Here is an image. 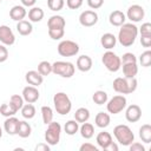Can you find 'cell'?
<instances>
[{
	"mask_svg": "<svg viewBox=\"0 0 151 151\" xmlns=\"http://www.w3.org/2000/svg\"><path fill=\"white\" fill-rule=\"evenodd\" d=\"M138 35V27L133 22H124L118 32V41L124 47H130L134 44Z\"/></svg>",
	"mask_w": 151,
	"mask_h": 151,
	"instance_id": "cell-1",
	"label": "cell"
},
{
	"mask_svg": "<svg viewBox=\"0 0 151 151\" xmlns=\"http://www.w3.org/2000/svg\"><path fill=\"white\" fill-rule=\"evenodd\" d=\"M138 85V81L136 78H123V77H118L113 80L112 87L117 93L120 94H130L132 92L136 91Z\"/></svg>",
	"mask_w": 151,
	"mask_h": 151,
	"instance_id": "cell-2",
	"label": "cell"
},
{
	"mask_svg": "<svg viewBox=\"0 0 151 151\" xmlns=\"http://www.w3.org/2000/svg\"><path fill=\"white\" fill-rule=\"evenodd\" d=\"M113 136L116 137L117 142L123 146H129L132 142H134V134L132 130L124 124H119L113 129Z\"/></svg>",
	"mask_w": 151,
	"mask_h": 151,
	"instance_id": "cell-3",
	"label": "cell"
},
{
	"mask_svg": "<svg viewBox=\"0 0 151 151\" xmlns=\"http://www.w3.org/2000/svg\"><path fill=\"white\" fill-rule=\"evenodd\" d=\"M53 104H54V110L57 111V113L61 116L70 113L72 109L71 99L65 92H57L53 97Z\"/></svg>",
	"mask_w": 151,
	"mask_h": 151,
	"instance_id": "cell-4",
	"label": "cell"
},
{
	"mask_svg": "<svg viewBox=\"0 0 151 151\" xmlns=\"http://www.w3.org/2000/svg\"><path fill=\"white\" fill-rule=\"evenodd\" d=\"M61 134V125L57 122H51L47 124V129L45 131V140L48 145H57L60 140Z\"/></svg>",
	"mask_w": 151,
	"mask_h": 151,
	"instance_id": "cell-5",
	"label": "cell"
},
{
	"mask_svg": "<svg viewBox=\"0 0 151 151\" xmlns=\"http://www.w3.org/2000/svg\"><path fill=\"white\" fill-rule=\"evenodd\" d=\"M76 67L70 61H55L52 64V72L63 78H71L74 74Z\"/></svg>",
	"mask_w": 151,
	"mask_h": 151,
	"instance_id": "cell-6",
	"label": "cell"
},
{
	"mask_svg": "<svg viewBox=\"0 0 151 151\" xmlns=\"http://www.w3.org/2000/svg\"><path fill=\"white\" fill-rule=\"evenodd\" d=\"M101 61L104 64V66L110 71V72H117L120 70L122 67V61H120V57H118L114 52H112L111 50H107L103 57H101Z\"/></svg>",
	"mask_w": 151,
	"mask_h": 151,
	"instance_id": "cell-7",
	"label": "cell"
},
{
	"mask_svg": "<svg viewBox=\"0 0 151 151\" xmlns=\"http://www.w3.org/2000/svg\"><path fill=\"white\" fill-rule=\"evenodd\" d=\"M126 107V98L123 94H117L106 101V110L111 114H118Z\"/></svg>",
	"mask_w": 151,
	"mask_h": 151,
	"instance_id": "cell-8",
	"label": "cell"
},
{
	"mask_svg": "<svg viewBox=\"0 0 151 151\" xmlns=\"http://www.w3.org/2000/svg\"><path fill=\"white\" fill-rule=\"evenodd\" d=\"M57 51L61 57H74L79 52V45L72 40H63L59 42Z\"/></svg>",
	"mask_w": 151,
	"mask_h": 151,
	"instance_id": "cell-9",
	"label": "cell"
},
{
	"mask_svg": "<svg viewBox=\"0 0 151 151\" xmlns=\"http://www.w3.org/2000/svg\"><path fill=\"white\" fill-rule=\"evenodd\" d=\"M145 15V11L140 5H132L127 8V12L125 14V17L131 20V22H139L142 21V19H144Z\"/></svg>",
	"mask_w": 151,
	"mask_h": 151,
	"instance_id": "cell-10",
	"label": "cell"
},
{
	"mask_svg": "<svg viewBox=\"0 0 151 151\" xmlns=\"http://www.w3.org/2000/svg\"><path fill=\"white\" fill-rule=\"evenodd\" d=\"M79 22H80V25L84 26V27L94 26V25L98 22V14H97L94 11H91V9L84 11V12H81L80 15H79Z\"/></svg>",
	"mask_w": 151,
	"mask_h": 151,
	"instance_id": "cell-11",
	"label": "cell"
},
{
	"mask_svg": "<svg viewBox=\"0 0 151 151\" xmlns=\"http://www.w3.org/2000/svg\"><path fill=\"white\" fill-rule=\"evenodd\" d=\"M0 42L5 46H12L15 42V35L13 31L6 25L0 26Z\"/></svg>",
	"mask_w": 151,
	"mask_h": 151,
	"instance_id": "cell-12",
	"label": "cell"
},
{
	"mask_svg": "<svg viewBox=\"0 0 151 151\" xmlns=\"http://www.w3.org/2000/svg\"><path fill=\"white\" fill-rule=\"evenodd\" d=\"M21 94H22L24 101L31 103V104L35 103V101L39 99V97H40V93H39L38 88H37L35 86H32V85H28V86L24 87Z\"/></svg>",
	"mask_w": 151,
	"mask_h": 151,
	"instance_id": "cell-13",
	"label": "cell"
},
{
	"mask_svg": "<svg viewBox=\"0 0 151 151\" xmlns=\"http://www.w3.org/2000/svg\"><path fill=\"white\" fill-rule=\"evenodd\" d=\"M125 118L130 123L138 122L142 118V109L136 104H132V105L127 106V109L125 111Z\"/></svg>",
	"mask_w": 151,
	"mask_h": 151,
	"instance_id": "cell-14",
	"label": "cell"
},
{
	"mask_svg": "<svg viewBox=\"0 0 151 151\" xmlns=\"http://www.w3.org/2000/svg\"><path fill=\"white\" fill-rule=\"evenodd\" d=\"M25 79L28 83V85H32V86H35V87L40 86L42 84V81H44V77L38 71H34V70L28 71L25 74Z\"/></svg>",
	"mask_w": 151,
	"mask_h": 151,
	"instance_id": "cell-15",
	"label": "cell"
},
{
	"mask_svg": "<svg viewBox=\"0 0 151 151\" xmlns=\"http://www.w3.org/2000/svg\"><path fill=\"white\" fill-rule=\"evenodd\" d=\"M18 125H19V119L15 118L14 116H11V117H7V119L4 122V130L9 136H14L17 134Z\"/></svg>",
	"mask_w": 151,
	"mask_h": 151,
	"instance_id": "cell-16",
	"label": "cell"
},
{
	"mask_svg": "<svg viewBox=\"0 0 151 151\" xmlns=\"http://www.w3.org/2000/svg\"><path fill=\"white\" fill-rule=\"evenodd\" d=\"M96 142H97V144H98V146H99L100 149L107 150V147H109V146L111 145V143H112V136H111L109 132H106V131H101V132H99V133L97 134Z\"/></svg>",
	"mask_w": 151,
	"mask_h": 151,
	"instance_id": "cell-17",
	"label": "cell"
},
{
	"mask_svg": "<svg viewBox=\"0 0 151 151\" xmlns=\"http://www.w3.org/2000/svg\"><path fill=\"white\" fill-rule=\"evenodd\" d=\"M27 15V11L26 8L21 5H15L13 6L11 9H9V17L12 20L14 21H20V20H24L25 17Z\"/></svg>",
	"mask_w": 151,
	"mask_h": 151,
	"instance_id": "cell-18",
	"label": "cell"
},
{
	"mask_svg": "<svg viewBox=\"0 0 151 151\" xmlns=\"http://www.w3.org/2000/svg\"><path fill=\"white\" fill-rule=\"evenodd\" d=\"M92 64H93V61H92L91 57L85 55V54L78 57L77 63H76L77 68H78L79 71H81V72H88V71L92 68Z\"/></svg>",
	"mask_w": 151,
	"mask_h": 151,
	"instance_id": "cell-19",
	"label": "cell"
},
{
	"mask_svg": "<svg viewBox=\"0 0 151 151\" xmlns=\"http://www.w3.org/2000/svg\"><path fill=\"white\" fill-rule=\"evenodd\" d=\"M126 20V17L125 14L122 12V11H113L110 13V17H109V21L112 26H116V27H120Z\"/></svg>",
	"mask_w": 151,
	"mask_h": 151,
	"instance_id": "cell-20",
	"label": "cell"
},
{
	"mask_svg": "<svg viewBox=\"0 0 151 151\" xmlns=\"http://www.w3.org/2000/svg\"><path fill=\"white\" fill-rule=\"evenodd\" d=\"M100 44L106 50H112L117 44V38L112 33H104L100 38Z\"/></svg>",
	"mask_w": 151,
	"mask_h": 151,
	"instance_id": "cell-21",
	"label": "cell"
},
{
	"mask_svg": "<svg viewBox=\"0 0 151 151\" xmlns=\"http://www.w3.org/2000/svg\"><path fill=\"white\" fill-rule=\"evenodd\" d=\"M122 67H123V73L125 78H136L138 73L137 63H125V64H122Z\"/></svg>",
	"mask_w": 151,
	"mask_h": 151,
	"instance_id": "cell-22",
	"label": "cell"
},
{
	"mask_svg": "<svg viewBox=\"0 0 151 151\" xmlns=\"http://www.w3.org/2000/svg\"><path fill=\"white\" fill-rule=\"evenodd\" d=\"M110 122H111V118H110V114L106 113V112H98L96 118H94V123L100 129H105L110 125Z\"/></svg>",
	"mask_w": 151,
	"mask_h": 151,
	"instance_id": "cell-23",
	"label": "cell"
},
{
	"mask_svg": "<svg viewBox=\"0 0 151 151\" xmlns=\"http://www.w3.org/2000/svg\"><path fill=\"white\" fill-rule=\"evenodd\" d=\"M17 31L20 35H29L33 31V26L31 24V21H27V20H20L18 21L17 24Z\"/></svg>",
	"mask_w": 151,
	"mask_h": 151,
	"instance_id": "cell-24",
	"label": "cell"
},
{
	"mask_svg": "<svg viewBox=\"0 0 151 151\" xmlns=\"http://www.w3.org/2000/svg\"><path fill=\"white\" fill-rule=\"evenodd\" d=\"M32 132V127L31 125L26 122V120H19V125H18V130H17V134L21 138H27L31 136Z\"/></svg>",
	"mask_w": 151,
	"mask_h": 151,
	"instance_id": "cell-25",
	"label": "cell"
},
{
	"mask_svg": "<svg viewBox=\"0 0 151 151\" xmlns=\"http://www.w3.org/2000/svg\"><path fill=\"white\" fill-rule=\"evenodd\" d=\"M66 21L61 15H52L47 21L48 28H65Z\"/></svg>",
	"mask_w": 151,
	"mask_h": 151,
	"instance_id": "cell-26",
	"label": "cell"
},
{
	"mask_svg": "<svg viewBox=\"0 0 151 151\" xmlns=\"http://www.w3.org/2000/svg\"><path fill=\"white\" fill-rule=\"evenodd\" d=\"M44 11H42V8H40V7H32L29 11H28V19H29V21H32V22H39V21H41L42 20V18H44Z\"/></svg>",
	"mask_w": 151,
	"mask_h": 151,
	"instance_id": "cell-27",
	"label": "cell"
},
{
	"mask_svg": "<svg viewBox=\"0 0 151 151\" xmlns=\"http://www.w3.org/2000/svg\"><path fill=\"white\" fill-rule=\"evenodd\" d=\"M79 131H80L81 137L85 138V139H90L94 134V127H93V125L91 123H87V122L83 123V125L79 127Z\"/></svg>",
	"mask_w": 151,
	"mask_h": 151,
	"instance_id": "cell-28",
	"label": "cell"
},
{
	"mask_svg": "<svg viewBox=\"0 0 151 151\" xmlns=\"http://www.w3.org/2000/svg\"><path fill=\"white\" fill-rule=\"evenodd\" d=\"M139 138L144 143H150L151 142V125L150 124H144L139 127Z\"/></svg>",
	"mask_w": 151,
	"mask_h": 151,
	"instance_id": "cell-29",
	"label": "cell"
},
{
	"mask_svg": "<svg viewBox=\"0 0 151 151\" xmlns=\"http://www.w3.org/2000/svg\"><path fill=\"white\" fill-rule=\"evenodd\" d=\"M64 130H65V132H66V134H68V136H73V134H76L78 131H79V123L74 119H71V120H67L66 123H65V125H64Z\"/></svg>",
	"mask_w": 151,
	"mask_h": 151,
	"instance_id": "cell-30",
	"label": "cell"
},
{
	"mask_svg": "<svg viewBox=\"0 0 151 151\" xmlns=\"http://www.w3.org/2000/svg\"><path fill=\"white\" fill-rule=\"evenodd\" d=\"M74 119L78 123H85L90 119V111L86 107H79L74 112Z\"/></svg>",
	"mask_w": 151,
	"mask_h": 151,
	"instance_id": "cell-31",
	"label": "cell"
},
{
	"mask_svg": "<svg viewBox=\"0 0 151 151\" xmlns=\"http://www.w3.org/2000/svg\"><path fill=\"white\" fill-rule=\"evenodd\" d=\"M21 116L25 119H32L35 116V107H34V105L31 104V103L24 104V106L21 107Z\"/></svg>",
	"mask_w": 151,
	"mask_h": 151,
	"instance_id": "cell-32",
	"label": "cell"
},
{
	"mask_svg": "<svg viewBox=\"0 0 151 151\" xmlns=\"http://www.w3.org/2000/svg\"><path fill=\"white\" fill-rule=\"evenodd\" d=\"M41 118H42V123L44 124H50L53 120V110L52 107L44 105L41 106Z\"/></svg>",
	"mask_w": 151,
	"mask_h": 151,
	"instance_id": "cell-33",
	"label": "cell"
},
{
	"mask_svg": "<svg viewBox=\"0 0 151 151\" xmlns=\"http://www.w3.org/2000/svg\"><path fill=\"white\" fill-rule=\"evenodd\" d=\"M92 100L97 104V105H104L106 104L107 101V93L105 91H101V90H98L93 93L92 96Z\"/></svg>",
	"mask_w": 151,
	"mask_h": 151,
	"instance_id": "cell-34",
	"label": "cell"
},
{
	"mask_svg": "<svg viewBox=\"0 0 151 151\" xmlns=\"http://www.w3.org/2000/svg\"><path fill=\"white\" fill-rule=\"evenodd\" d=\"M38 72L42 77L48 76L50 73H52V64L48 63L47 60H44V61L39 63V65H38Z\"/></svg>",
	"mask_w": 151,
	"mask_h": 151,
	"instance_id": "cell-35",
	"label": "cell"
},
{
	"mask_svg": "<svg viewBox=\"0 0 151 151\" xmlns=\"http://www.w3.org/2000/svg\"><path fill=\"white\" fill-rule=\"evenodd\" d=\"M18 111L9 104V103H5L0 106V113L4 116V117H11V116H14Z\"/></svg>",
	"mask_w": 151,
	"mask_h": 151,
	"instance_id": "cell-36",
	"label": "cell"
},
{
	"mask_svg": "<svg viewBox=\"0 0 151 151\" xmlns=\"http://www.w3.org/2000/svg\"><path fill=\"white\" fill-rule=\"evenodd\" d=\"M9 104L17 110H21V107L24 106V98L22 96H19V94H13L11 98H9Z\"/></svg>",
	"mask_w": 151,
	"mask_h": 151,
	"instance_id": "cell-37",
	"label": "cell"
},
{
	"mask_svg": "<svg viewBox=\"0 0 151 151\" xmlns=\"http://www.w3.org/2000/svg\"><path fill=\"white\" fill-rule=\"evenodd\" d=\"M64 5H65L64 0H47V7L53 12H58L63 9Z\"/></svg>",
	"mask_w": 151,
	"mask_h": 151,
	"instance_id": "cell-38",
	"label": "cell"
},
{
	"mask_svg": "<svg viewBox=\"0 0 151 151\" xmlns=\"http://www.w3.org/2000/svg\"><path fill=\"white\" fill-rule=\"evenodd\" d=\"M139 63L143 67H149L151 65V51L146 50L145 52H143L139 57Z\"/></svg>",
	"mask_w": 151,
	"mask_h": 151,
	"instance_id": "cell-39",
	"label": "cell"
},
{
	"mask_svg": "<svg viewBox=\"0 0 151 151\" xmlns=\"http://www.w3.org/2000/svg\"><path fill=\"white\" fill-rule=\"evenodd\" d=\"M65 34L64 28H48V35L53 40H60Z\"/></svg>",
	"mask_w": 151,
	"mask_h": 151,
	"instance_id": "cell-40",
	"label": "cell"
},
{
	"mask_svg": "<svg viewBox=\"0 0 151 151\" xmlns=\"http://www.w3.org/2000/svg\"><path fill=\"white\" fill-rule=\"evenodd\" d=\"M138 33H140V37H150L151 35V24L144 22L138 28Z\"/></svg>",
	"mask_w": 151,
	"mask_h": 151,
	"instance_id": "cell-41",
	"label": "cell"
},
{
	"mask_svg": "<svg viewBox=\"0 0 151 151\" xmlns=\"http://www.w3.org/2000/svg\"><path fill=\"white\" fill-rule=\"evenodd\" d=\"M120 61H122V64H125V63H137V57L133 53H131V52H126L120 58Z\"/></svg>",
	"mask_w": 151,
	"mask_h": 151,
	"instance_id": "cell-42",
	"label": "cell"
},
{
	"mask_svg": "<svg viewBox=\"0 0 151 151\" xmlns=\"http://www.w3.org/2000/svg\"><path fill=\"white\" fill-rule=\"evenodd\" d=\"M84 0H66V5L70 9H78L79 7H81Z\"/></svg>",
	"mask_w": 151,
	"mask_h": 151,
	"instance_id": "cell-43",
	"label": "cell"
},
{
	"mask_svg": "<svg viewBox=\"0 0 151 151\" xmlns=\"http://www.w3.org/2000/svg\"><path fill=\"white\" fill-rule=\"evenodd\" d=\"M8 59V50L5 45L0 44V63H4Z\"/></svg>",
	"mask_w": 151,
	"mask_h": 151,
	"instance_id": "cell-44",
	"label": "cell"
},
{
	"mask_svg": "<svg viewBox=\"0 0 151 151\" xmlns=\"http://www.w3.org/2000/svg\"><path fill=\"white\" fill-rule=\"evenodd\" d=\"M87 5L92 9H98L104 5V0H87Z\"/></svg>",
	"mask_w": 151,
	"mask_h": 151,
	"instance_id": "cell-45",
	"label": "cell"
},
{
	"mask_svg": "<svg viewBox=\"0 0 151 151\" xmlns=\"http://www.w3.org/2000/svg\"><path fill=\"white\" fill-rule=\"evenodd\" d=\"M79 150L80 151H98V146H96L94 144H91V143H84L80 145Z\"/></svg>",
	"mask_w": 151,
	"mask_h": 151,
	"instance_id": "cell-46",
	"label": "cell"
},
{
	"mask_svg": "<svg viewBox=\"0 0 151 151\" xmlns=\"http://www.w3.org/2000/svg\"><path fill=\"white\" fill-rule=\"evenodd\" d=\"M129 146H130V151H145L144 145H142L140 143H137V142H132Z\"/></svg>",
	"mask_w": 151,
	"mask_h": 151,
	"instance_id": "cell-47",
	"label": "cell"
},
{
	"mask_svg": "<svg viewBox=\"0 0 151 151\" xmlns=\"http://www.w3.org/2000/svg\"><path fill=\"white\" fill-rule=\"evenodd\" d=\"M140 44L143 47L149 48L151 46V35L150 37H140Z\"/></svg>",
	"mask_w": 151,
	"mask_h": 151,
	"instance_id": "cell-48",
	"label": "cell"
},
{
	"mask_svg": "<svg viewBox=\"0 0 151 151\" xmlns=\"http://www.w3.org/2000/svg\"><path fill=\"white\" fill-rule=\"evenodd\" d=\"M35 151H50V145L47 143H40L35 146Z\"/></svg>",
	"mask_w": 151,
	"mask_h": 151,
	"instance_id": "cell-49",
	"label": "cell"
},
{
	"mask_svg": "<svg viewBox=\"0 0 151 151\" xmlns=\"http://www.w3.org/2000/svg\"><path fill=\"white\" fill-rule=\"evenodd\" d=\"M24 7H33L37 2V0H20Z\"/></svg>",
	"mask_w": 151,
	"mask_h": 151,
	"instance_id": "cell-50",
	"label": "cell"
},
{
	"mask_svg": "<svg viewBox=\"0 0 151 151\" xmlns=\"http://www.w3.org/2000/svg\"><path fill=\"white\" fill-rule=\"evenodd\" d=\"M109 150H110V151H118V146H117V144L112 142V143H111V145L107 147V150H106V151H109Z\"/></svg>",
	"mask_w": 151,
	"mask_h": 151,
	"instance_id": "cell-51",
	"label": "cell"
},
{
	"mask_svg": "<svg viewBox=\"0 0 151 151\" xmlns=\"http://www.w3.org/2000/svg\"><path fill=\"white\" fill-rule=\"evenodd\" d=\"M1 137H2V127L0 126V139H1Z\"/></svg>",
	"mask_w": 151,
	"mask_h": 151,
	"instance_id": "cell-52",
	"label": "cell"
},
{
	"mask_svg": "<svg viewBox=\"0 0 151 151\" xmlns=\"http://www.w3.org/2000/svg\"><path fill=\"white\" fill-rule=\"evenodd\" d=\"M1 1H2V0H0V2H1Z\"/></svg>",
	"mask_w": 151,
	"mask_h": 151,
	"instance_id": "cell-53",
	"label": "cell"
}]
</instances>
